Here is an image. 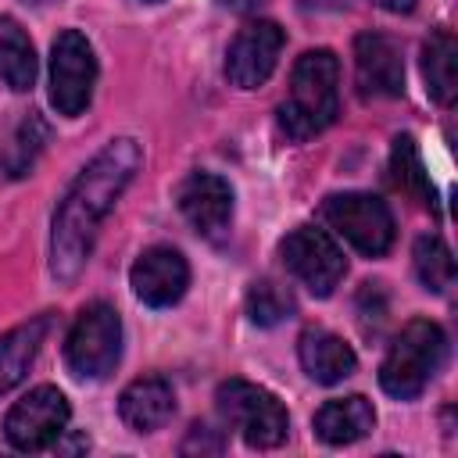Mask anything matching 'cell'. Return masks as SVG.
<instances>
[{
    "label": "cell",
    "mask_w": 458,
    "mask_h": 458,
    "mask_svg": "<svg viewBox=\"0 0 458 458\" xmlns=\"http://www.w3.org/2000/svg\"><path fill=\"white\" fill-rule=\"evenodd\" d=\"M297 354H301L304 372H308L315 383H326V386L347 379V376L354 372V365H358L351 344H347L344 336L329 333V329H318V326L301 333V340H297Z\"/></svg>",
    "instance_id": "15"
},
{
    "label": "cell",
    "mask_w": 458,
    "mask_h": 458,
    "mask_svg": "<svg viewBox=\"0 0 458 458\" xmlns=\"http://www.w3.org/2000/svg\"><path fill=\"white\" fill-rule=\"evenodd\" d=\"M444 358H447L444 329L429 318H411L397 333V340L390 344L379 365V386L397 401H411L426 390V383L437 376Z\"/></svg>",
    "instance_id": "3"
},
{
    "label": "cell",
    "mask_w": 458,
    "mask_h": 458,
    "mask_svg": "<svg viewBox=\"0 0 458 458\" xmlns=\"http://www.w3.org/2000/svg\"><path fill=\"white\" fill-rule=\"evenodd\" d=\"M179 211L182 218L208 240H222L233 222V186L215 172H193L179 182Z\"/></svg>",
    "instance_id": "11"
},
{
    "label": "cell",
    "mask_w": 458,
    "mask_h": 458,
    "mask_svg": "<svg viewBox=\"0 0 458 458\" xmlns=\"http://www.w3.org/2000/svg\"><path fill=\"white\" fill-rule=\"evenodd\" d=\"M354 82L365 100L404 93V57L383 32H361L354 39Z\"/></svg>",
    "instance_id": "12"
},
{
    "label": "cell",
    "mask_w": 458,
    "mask_h": 458,
    "mask_svg": "<svg viewBox=\"0 0 458 458\" xmlns=\"http://www.w3.org/2000/svg\"><path fill=\"white\" fill-rule=\"evenodd\" d=\"M32 4H47V0H32Z\"/></svg>",
    "instance_id": "27"
},
{
    "label": "cell",
    "mask_w": 458,
    "mask_h": 458,
    "mask_svg": "<svg viewBox=\"0 0 458 458\" xmlns=\"http://www.w3.org/2000/svg\"><path fill=\"white\" fill-rule=\"evenodd\" d=\"M390 179H394V186L404 197H411L415 204L437 211V190H433V182H429V175L422 168L419 147H415V140L408 132L394 140V150H390Z\"/></svg>",
    "instance_id": "20"
},
{
    "label": "cell",
    "mask_w": 458,
    "mask_h": 458,
    "mask_svg": "<svg viewBox=\"0 0 458 458\" xmlns=\"http://www.w3.org/2000/svg\"><path fill=\"white\" fill-rule=\"evenodd\" d=\"M225 447V437L218 433V429H211V426H204V422H193L190 426V433H186V440H182V454H218Z\"/></svg>",
    "instance_id": "24"
},
{
    "label": "cell",
    "mask_w": 458,
    "mask_h": 458,
    "mask_svg": "<svg viewBox=\"0 0 458 458\" xmlns=\"http://www.w3.org/2000/svg\"><path fill=\"white\" fill-rule=\"evenodd\" d=\"M150 4H154V0H150Z\"/></svg>",
    "instance_id": "28"
},
{
    "label": "cell",
    "mask_w": 458,
    "mask_h": 458,
    "mask_svg": "<svg viewBox=\"0 0 458 458\" xmlns=\"http://www.w3.org/2000/svg\"><path fill=\"white\" fill-rule=\"evenodd\" d=\"M175 411V394L161 376L132 379L118 397V415L132 433H154L161 429Z\"/></svg>",
    "instance_id": "14"
},
{
    "label": "cell",
    "mask_w": 458,
    "mask_h": 458,
    "mask_svg": "<svg viewBox=\"0 0 458 458\" xmlns=\"http://www.w3.org/2000/svg\"><path fill=\"white\" fill-rule=\"evenodd\" d=\"M411 261H415V276L426 290L444 293V290L454 286V258H451V247L437 233H426V236L415 240Z\"/></svg>",
    "instance_id": "21"
},
{
    "label": "cell",
    "mask_w": 458,
    "mask_h": 458,
    "mask_svg": "<svg viewBox=\"0 0 458 458\" xmlns=\"http://www.w3.org/2000/svg\"><path fill=\"white\" fill-rule=\"evenodd\" d=\"M97 82V57L82 32L64 29L50 47V104L57 114L75 118L86 111Z\"/></svg>",
    "instance_id": "7"
},
{
    "label": "cell",
    "mask_w": 458,
    "mask_h": 458,
    "mask_svg": "<svg viewBox=\"0 0 458 458\" xmlns=\"http://www.w3.org/2000/svg\"><path fill=\"white\" fill-rule=\"evenodd\" d=\"M286 36L276 21L268 18H258V21H247L229 50H225V79L240 89H258L268 82V75L276 72V61H279V50H283Z\"/></svg>",
    "instance_id": "10"
},
{
    "label": "cell",
    "mask_w": 458,
    "mask_h": 458,
    "mask_svg": "<svg viewBox=\"0 0 458 458\" xmlns=\"http://www.w3.org/2000/svg\"><path fill=\"white\" fill-rule=\"evenodd\" d=\"M422 79L437 104H451L458 93V43L447 29H433L422 43Z\"/></svg>",
    "instance_id": "18"
},
{
    "label": "cell",
    "mask_w": 458,
    "mask_h": 458,
    "mask_svg": "<svg viewBox=\"0 0 458 458\" xmlns=\"http://www.w3.org/2000/svg\"><path fill=\"white\" fill-rule=\"evenodd\" d=\"M215 404H218V415L225 419V426L240 429V437L250 447L265 451V447H279L286 440V429H290L286 408L265 386H254L247 379H225L215 394Z\"/></svg>",
    "instance_id": "4"
},
{
    "label": "cell",
    "mask_w": 458,
    "mask_h": 458,
    "mask_svg": "<svg viewBox=\"0 0 458 458\" xmlns=\"http://www.w3.org/2000/svg\"><path fill=\"white\" fill-rule=\"evenodd\" d=\"M372 4H379L383 11H394V14H408L415 7V0H372Z\"/></svg>",
    "instance_id": "26"
},
{
    "label": "cell",
    "mask_w": 458,
    "mask_h": 458,
    "mask_svg": "<svg viewBox=\"0 0 458 458\" xmlns=\"http://www.w3.org/2000/svg\"><path fill=\"white\" fill-rule=\"evenodd\" d=\"M322 222L365 258H383L394 247V215L372 193H333L322 200Z\"/></svg>",
    "instance_id": "6"
},
{
    "label": "cell",
    "mask_w": 458,
    "mask_h": 458,
    "mask_svg": "<svg viewBox=\"0 0 458 458\" xmlns=\"http://www.w3.org/2000/svg\"><path fill=\"white\" fill-rule=\"evenodd\" d=\"M372 426H376V411H372V404H369L361 394L326 401V404L315 411V433H318V440H326V444H333V447L354 444V440L369 437Z\"/></svg>",
    "instance_id": "16"
},
{
    "label": "cell",
    "mask_w": 458,
    "mask_h": 458,
    "mask_svg": "<svg viewBox=\"0 0 458 458\" xmlns=\"http://www.w3.org/2000/svg\"><path fill=\"white\" fill-rule=\"evenodd\" d=\"M0 82L14 93L32 89L36 82V50L14 18H0Z\"/></svg>",
    "instance_id": "19"
},
{
    "label": "cell",
    "mask_w": 458,
    "mask_h": 458,
    "mask_svg": "<svg viewBox=\"0 0 458 458\" xmlns=\"http://www.w3.org/2000/svg\"><path fill=\"white\" fill-rule=\"evenodd\" d=\"M297 311L293 304V293L276 283V279H254L250 290H247V315L258 322V326H276L283 318H290Z\"/></svg>",
    "instance_id": "22"
},
{
    "label": "cell",
    "mask_w": 458,
    "mask_h": 458,
    "mask_svg": "<svg viewBox=\"0 0 458 458\" xmlns=\"http://www.w3.org/2000/svg\"><path fill=\"white\" fill-rule=\"evenodd\" d=\"M68 415H72V408L57 386H36L7 411V419H4L7 444L18 451L54 447V440H61L68 433Z\"/></svg>",
    "instance_id": "9"
},
{
    "label": "cell",
    "mask_w": 458,
    "mask_h": 458,
    "mask_svg": "<svg viewBox=\"0 0 458 458\" xmlns=\"http://www.w3.org/2000/svg\"><path fill=\"white\" fill-rule=\"evenodd\" d=\"M143 165V150L132 136L111 140L68 186L54 211V229H50V272L61 283H72L97 240L100 222L111 215L125 186Z\"/></svg>",
    "instance_id": "1"
},
{
    "label": "cell",
    "mask_w": 458,
    "mask_h": 458,
    "mask_svg": "<svg viewBox=\"0 0 458 458\" xmlns=\"http://www.w3.org/2000/svg\"><path fill=\"white\" fill-rule=\"evenodd\" d=\"M222 7H229V11H236V14H250V11H258L265 0H218Z\"/></svg>",
    "instance_id": "25"
},
{
    "label": "cell",
    "mask_w": 458,
    "mask_h": 458,
    "mask_svg": "<svg viewBox=\"0 0 458 458\" xmlns=\"http://www.w3.org/2000/svg\"><path fill=\"white\" fill-rule=\"evenodd\" d=\"M43 140H47V125L32 114L21 129H18V136H14V143L4 150V165H7V175H25L29 168H32V161H36V154L43 150Z\"/></svg>",
    "instance_id": "23"
},
{
    "label": "cell",
    "mask_w": 458,
    "mask_h": 458,
    "mask_svg": "<svg viewBox=\"0 0 458 458\" xmlns=\"http://www.w3.org/2000/svg\"><path fill=\"white\" fill-rule=\"evenodd\" d=\"M279 258L290 268V276L297 283H304L315 297H329L344 272H347V258L336 247V240L318 229V225H297L283 243H279Z\"/></svg>",
    "instance_id": "8"
},
{
    "label": "cell",
    "mask_w": 458,
    "mask_h": 458,
    "mask_svg": "<svg viewBox=\"0 0 458 458\" xmlns=\"http://www.w3.org/2000/svg\"><path fill=\"white\" fill-rule=\"evenodd\" d=\"M340 111V61L333 50H304L290 72L286 100L279 104V129L290 140H311L336 122Z\"/></svg>",
    "instance_id": "2"
},
{
    "label": "cell",
    "mask_w": 458,
    "mask_h": 458,
    "mask_svg": "<svg viewBox=\"0 0 458 458\" xmlns=\"http://www.w3.org/2000/svg\"><path fill=\"white\" fill-rule=\"evenodd\" d=\"M47 329H50V315H36V318H29V322H21L0 336V397L25 379L29 365L39 354Z\"/></svg>",
    "instance_id": "17"
},
{
    "label": "cell",
    "mask_w": 458,
    "mask_h": 458,
    "mask_svg": "<svg viewBox=\"0 0 458 458\" xmlns=\"http://www.w3.org/2000/svg\"><path fill=\"white\" fill-rule=\"evenodd\" d=\"M122 354V318L111 304L93 301L79 311L64 340V361L79 379H104Z\"/></svg>",
    "instance_id": "5"
},
{
    "label": "cell",
    "mask_w": 458,
    "mask_h": 458,
    "mask_svg": "<svg viewBox=\"0 0 458 458\" xmlns=\"http://www.w3.org/2000/svg\"><path fill=\"white\" fill-rule=\"evenodd\" d=\"M132 293L150 304V308H168L175 304L186 286H190V265L175 247H150L136 258L132 272H129Z\"/></svg>",
    "instance_id": "13"
}]
</instances>
